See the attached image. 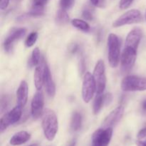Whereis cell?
I'll return each instance as SVG.
<instances>
[{
	"label": "cell",
	"instance_id": "1",
	"mask_svg": "<svg viewBox=\"0 0 146 146\" xmlns=\"http://www.w3.org/2000/svg\"><path fill=\"white\" fill-rule=\"evenodd\" d=\"M42 129L45 138L52 141L55 138L58 129V118L52 110H47L42 119Z\"/></svg>",
	"mask_w": 146,
	"mask_h": 146
},
{
	"label": "cell",
	"instance_id": "2",
	"mask_svg": "<svg viewBox=\"0 0 146 146\" xmlns=\"http://www.w3.org/2000/svg\"><path fill=\"white\" fill-rule=\"evenodd\" d=\"M108 61L112 68H116L120 61L121 54V44L118 36L110 34L108 37Z\"/></svg>",
	"mask_w": 146,
	"mask_h": 146
},
{
	"label": "cell",
	"instance_id": "3",
	"mask_svg": "<svg viewBox=\"0 0 146 146\" xmlns=\"http://www.w3.org/2000/svg\"><path fill=\"white\" fill-rule=\"evenodd\" d=\"M121 88L125 92L146 91V77L127 76L121 82Z\"/></svg>",
	"mask_w": 146,
	"mask_h": 146
},
{
	"label": "cell",
	"instance_id": "4",
	"mask_svg": "<svg viewBox=\"0 0 146 146\" xmlns=\"http://www.w3.org/2000/svg\"><path fill=\"white\" fill-rule=\"evenodd\" d=\"M143 18L141 11L138 9H131L126 11L118 17L113 23V27L115 28L133 24H139L142 22Z\"/></svg>",
	"mask_w": 146,
	"mask_h": 146
},
{
	"label": "cell",
	"instance_id": "5",
	"mask_svg": "<svg viewBox=\"0 0 146 146\" xmlns=\"http://www.w3.org/2000/svg\"><path fill=\"white\" fill-rule=\"evenodd\" d=\"M94 78L96 85L97 94H103L106 86L105 63L103 60H98L94 70Z\"/></svg>",
	"mask_w": 146,
	"mask_h": 146
},
{
	"label": "cell",
	"instance_id": "6",
	"mask_svg": "<svg viewBox=\"0 0 146 146\" xmlns=\"http://www.w3.org/2000/svg\"><path fill=\"white\" fill-rule=\"evenodd\" d=\"M22 115V107L17 105L11 111L7 113L0 120V131L3 133L9 125L16 123L21 119Z\"/></svg>",
	"mask_w": 146,
	"mask_h": 146
},
{
	"label": "cell",
	"instance_id": "7",
	"mask_svg": "<svg viewBox=\"0 0 146 146\" xmlns=\"http://www.w3.org/2000/svg\"><path fill=\"white\" fill-rule=\"evenodd\" d=\"M95 92H96V85L94 76L90 72L85 73L82 84V98L84 102H90Z\"/></svg>",
	"mask_w": 146,
	"mask_h": 146
},
{
	"label": "cell",
	"instance_id": "8",
	"mask_svg": "<svg viewBox=\"0 0 146 146\" xmlns=\"http://www.w3.org/2000/svg\"><path fill=\"white\" fill-rule=\"evenodd\" d=\"M113 136V128L97 129L92 135L91 146H108Z\"/></svg>",
	"mask_w": 146,
	"mask_h": 146
},
{
	"label": "cell",
	"instance_id": "9",
	"mask_svg": "<svg viewBox=\"0 0 146 146\" xmlns=\"http://www.w3.org/2000/svg\"><path fill=\"white\" fill-rule=\"evenodd\" d=\"M27 33V29L24 28L12 29L4 41V48L7 52H11L14 47V43L19 40Z\"/></svg>",
	"mask_w": 146,
	"mask_h": 146
},
{
	"label": "cell",
	"instance_id": "10",
	"mask_svg": "<svg viewBox=\"0 0 146 146\" xmlns=\"http://www.w3.org/2000/svg\"><path fill=\"white\" fill-rule=\"evenodd\" d=\"M44 95L41 90H38L36 92L31 100V112L33 118L37 119L41 116L44 110Z\"/></svg>",
	"mask_w": 146,
	"mask_h": 146
},
{
	"label": "cell",
	"instance_id": "11",
	"mask_svg": "<svg viewBox=\"0 0 146 146\" xmlns=\"http://www.w3.org/2000/svg\"><path fill=\"white\" fill-rule=\"evenodd\" d=\"M137 57V50L131 47L125 46L121 56V66L125 71L132 68Z\"/></svg>",
	"mask_w": 146,
	"mask_h": 146
},
{
	"label": "cell",
	"instance_id": "12",
	"mask_svg": "<svg viewBox=\"0 0 146 146\" xmlns=\"http://www.w3.org/2000/svg\"><path fill=\"white\" fill-rule=\"evenodd\" d=\"M124 113V107L122 106H118L113 110L104 120L103 128H113L121 121Z\"/></svg>",
	"mask_w": 146,
	"mask_h": 146
},
{
	"label": "cell",
	"instance_id": "13",
	"mask_svg": "<svg viewBox=\"0 0 146 146\" xmlns=\"http://www.w3.org/2000/svg\"><path fill=\"white\" fill-rule=\"evenodd\" d=\"M46 66V62H45L44 59H41L40 64L35 68L34 75V81L37 91L41 90L43 85L44 84Z\"/></svg>",
	"mask_w": 146,
	"mask_h": 146
},
{
	"label": "cell",
	"instance_id": "14",
	"mask_svg": "<svg viewBox=\"0 0 146 146\" xmlns=\"http://www.w3.org/2000/svg\"><path fill=\"white\" fill-rule=\"evenodd\" d=\"M142 36L143 32L139 28H135L131 30L127 35L125 46L131 47L135 50H138Z\"/></svg>",
	"mask_w": 146,
	"mask_h": 146
},
{
	"label": "cell",
	"instance_id": "15",
	"mask_svg": "<svg viewBox=\"0 0 146 146\" xmlns=\"http://www.w3.org/2000/svg\"><path fill=\"white\" fill-rule=\"evenodd\" d=\"M28 94L29 86L27 81H21L17 91V105L22 108L26 105L28 100Z\"/></svg>",
	"mask_w": 146,
	"mask_h": 146
},
{
	"label": "cell",
	"instance_id": "16",
	"mask_svg": "<svg viewBox=\"0 0 146 146\" xmlns=\"http://www.w3.org/2000/svg\"><path fill=\"white\" fill-rule=\"evenodd\" d=\"M47 0H32V5L27 17H40L44 14V7Z\"/></svg>",
	"mask_w": 146,
	"mask_h": 146
},
{
	"label": "cell",
	"instance_id": "17",
	"mask_svg": "<svg viewBox=\"0 0 146 146\" xmlns=\"http://www.w3.org/2000/svg\"><path fill=\"white\" fill-rule=\"evenodd\" d=\"M44 85H45L46 91L47 94L50 97H54L56 94V86L54 81L52 78L51 71L48 65L46 66L45 78H44Z\"/></svg>",
	"mask_w": 146,
	"mask_h": 146
},
{
	"label": "cell",
	"instance_id": "18",
	"mask_svg": "<svg viewBox=\"0 0 146 146\" xmlns=\"http://www.w3.org/2000/svg\"><path fill=\"white\" fill-rule=\"evenodd\" d=\"M31 138V134L27 131H22L14 134L9 141L10 145L17 146L21 145L29 141Z\"/></svg>",
	"mask_w": 146,
	"mask_h": 146
},
{
	"label": "cell",
	"instance_id": "19",
	"mask_svg": "<svg viewBox=\"0 0 146 146\" xmlns=\"http://www.w3.org/2000/svg\"><path fill=\"white\" fill-rule=\"evenodd\" d=\"M82 126V115L78 112H74L71 120V128L73 131H79Z\"/></svg>",
	"mask_w": 146,
	"mask_h": 146
},
{
	"label": "cell",
	"instance_id": "20",
	"mask_svg": "<svg viewBox=\"0 0 146 146\" xmlns=\"http://www.w3.org/2000/svg\"><path fill=\"white\" fill-rule=\"evenodd\" d=\"M55 20L58 25L63 26L66 24L69 21V17H68L66 10H64L63 9H58L56 15Z\"/></svg>",
	"mask_w": 146,
	"mask_h": 146
},
{
	"label": "cell",
	"instance_id": "21",
	"mask_svg": "<svg viewBox=\"0 0 146 146\" xmlns=\"http://www.w3.org/2000/svg\"><path fill=\"white\" fill-rule=\"evenodd\" d=\"M104 106H105V104H104V95H102V94H97L95 99H94V106H93L94 113L95 115L99 113V112L101 111Z\"/></svg>",
	"mask_w": 146,
	"mask_h": 146
},
{
	"label": "cell",
	"instance_id": "22",
	"mask_svg": "<svg viewBox=\"0 0 146 146\" xmlns=\"http://www.w3.org/2000/svg\"><path fill=\"white\" fill-rule=\"evenodd\" d=\"M71 24L73 27H76L78 29L84 32H88L90 31V25L84 20L79 19H74L71 21Z\"/></svg>",
	"mask_w": 146,
	"mask_h": 146
},
{
	"label": "cell",
	"instance_id": "23",
	"mask_svg": "<svg viewBox=\"0 0 146 146\" xmlns=\"http://www.w3.org/2000/svg\"><path fill=\"white\" fill-rule=\"evenodd\" d=\"M41 54L38 47L34 48L31 53V56L29 60V65L31 66H37L41 62Z\"/></svg>",
	"mask_w": 146,
	"mask_h": 146
},
{
	"label": "cell",
	"instance_id": "24",
	"mask_svg": "<svg viewBox=\"0 0 146 146\" xmlns=\"http://www.w3.org/2000/svg\"><path fill=\"white\" fill-rule=\"evenodd\" d=\"M37 38H38V33H37L36 31L31 32V34L27 36V38H26V41H25L26 46L27 47L33 46L34 44L36 43V41H37Z\"/></svg>",
	"mask_w": 146,
	"mask_h": 146
},
{
	"label": "cell",
	"instance_id": "25",
	"mask_svg": "<svg viewBox=\"0 0 146 146\" xmlns=\"http://www.w3.org/2000/svg\"><path fill=\"white\" fill-rule=\"evenodd\" d=\"M75 0H60L59 4L61 9L64 10L70 9L74 6Z\"/></svg>",
	"mask_w": 146,
	"mask_h": 146
},
{
	"label": "cell",
	"instance_id": "26",
	"mask_svg": "<svg viewBox=\"0 0 146 146\" xmlns=\"http://www.w3.org/2000/svg\"><path fill=\"white\" fill-rule=\"evenodd\" d=\"M10 98L8 96H4L1 98V112L3 113L4 111L7 109L9 105Z\"/></svg>",
	"mask_w": 146,
	"mask_h": 146
},
{
	"label": "cell",
	"instance_id": "27",
	"mask_svg": "<svg viewBox=\"0 0 146 146\" xmlns=\"http://www.w3.org/2000/svg\"><path fill=\"white\" fill-rule=\"evenodd\" d=\"M82 17L86 21H93L94 19V14L90 9L86 8L82 12Z\"/></svg>",
	"mask_w": 146,
	"mask_h": 146
},
{
	"label": "cell",
	"instance_id": "28",
	"mask_svg": "<svg viewBox=\"0 0 146 146\" xmlns=\"http://www.w3.org/2000/svg\"><path fill=\"white\" fill-rule=\"evenodd\" d=\"M134 0H121L119 2V7L121 9H126L129 8Z\"/></svg>",
	"mask_w": 146,
	"mask_h": 146
},
{
	"label": "cell",
	"instance_id": "29",
	"mask_svg": "<svg viewBox=\"0 0 146 146\" xmlns=\"http://www.w3.org/2000/svg\"><path fill=\"white\" fill-rule=\"evenodd\" d=\"M104 104H105V106H107V105H109V104L111 103V101H112L113 96L112 94H110V93H108V94L104 95Z\"/></svg>",
	"mask_w": 146,
	"mask_h": 146
},
{
	"label": "cell",
	"instance_id": "30",
	"mask_svg": "<svg viewBox=\"0 0 146 146\" xmlns=\"http://www.w3.org/2000/svg\"><path fill=\"white\" fill-rule=\"evenodd\" d=\"M90 1L93 5L97 7H103L105 3L104 0H90Z\"/></svg>",
	"mask_w": 146,
	"mask_h": 146
},
{
	"label": "cell",
	"instance_id": "31",
	"mask_svg": "<svg viewBox=\"0 0 146 146\" xmlns=\"http://www.w3.org/2000/svg\"><path fill=\"white\" fill-rule=\"evenodd\" d=\"M138 140H142L143 138H145L146 137V126L144 127L141 130V131L138 132V135H137Z\"/></svg>",
	"mask_w": 146,
	"mask_h": 146
},
{
	"label": "cell",
	"instance_id": "32",
	"mask_svg": "<svg viewBox=\"0 0 146 146\" xmlns=\"http://www.w3.org/2000/svg\"><path fill=\"white\" fill-rule=\"evenodd\" d=\"M9 0H0V8L1 10H4L8 7Z\"/></svg>",
	"mask_w": 146,
	"mask_h": 146
},
{
	"label": "cell",
	"instance_id": "33",
	"mask_svg": "<svg viewBox=\"0 0 146 146\" xmlns=\"http://www.w3.org/2000/svg\"><path fill=\"white\" fill-rule=\"evenodd\" d=\"M79 68H80V71H81V73H84V70H85L86 68V64H85V60L84 58H81L80 60V64H79Z\"/></svg>",
	"mask_w": 146,
	"mask_h": 146
},
{
	"label": "cell",
	"instance_id": "34",
	"mask_svg": "<svg viewBox=\"0 0 146 146\" xmlns=\"http://www.w3.org/2000/svg\"><path fill=\"white\" fill-rule=\"evenodd\" d=\"M78 49H79V47H78V45H74V46H73L72 48H71L70 51H71V53L72 54H75L76 53L78 52Z\"/></svg>",
	"mask_w": 146,
	"mask_h": 146
},
{
	"label": "cell",
	"instance_id": "35",
	"mask_svg": "<svg viewBox=\"0 0 146 146\" xmlns=\"http://www.w3.org/2000/svg\"><path fill=\"white\" fill-rule=\"evenodd\" d=\"M136 145L138 146H146V139L145 140H138L136 141Z\"/></svg>",
	"mask_w": 146,
	"mask_h": 146
},
{
	"label": "cell",
	"instance_id": "36",
	"mask_svg": "<svg viewBox=\"0 0 146 146\" xmlns=\"http://www.w3.org/2000/svg\"><path fill=\"white\" fill-rule=\"evenodd\" d=\"M141 108H142L143 111L144 113H146V99L144 100L142 102V104H141Z\"/></svg>",
	"mask_w": 146,
	"mask_h": 146
},
{
	"label": "cell",
	"instance_id": "37",
	"mask_svg": "<svg viewBox=\"0 0 146 146\" xmlns=\"http://www.w3.org/2000/svg\"><path fill=\"white\" fill-rule=\"evenodd\" d=\"M76 141H73L72 142L70 143V145L68 146H76Z\"/></svg>",
	"mask_w": 146,
	"mask_h": 146
},
{
	"label": "cell",
	"instance_id": "38",
	"mask_svg": "<svg viewBox=\"0 0 146 146\" xmlns=\"http://www.w3.org/2000/svg\"><path fill=\"white\" fill-rule=\"evenodd\" d=\"M29 146H38V144H32V145H30Z\"/></svg>",
	"mask_w": 146,
	"mask_h": 146
},
{
	"label": "cell",
	"instance_id": "39",
	"mask_svg": "<svg viewBox=\"0 0 146 146\" xmlns=\"http://www.w3.org/2000/svg\"><path fill=\"white\" fill-rule=\"evenodd\" d=\"M145 19H146V12H145Z\"/></svg>",
	"mask_w": 146,
	"mask_h": 146
},
{
	"label": "cell",
	"instance_id": "40",
	"mask_svg": "<svg viewBox=\"0 0 146 146\" xmlns=\"http://www.w3.org/2000/svg\"><path fill=\"white\" fill-rule=\"evenodd\" d=\"M14 1H19V0H14Z\"/></svg>",
	"mask_w": 146,
	"mask_h": 146
}]
</instances>
